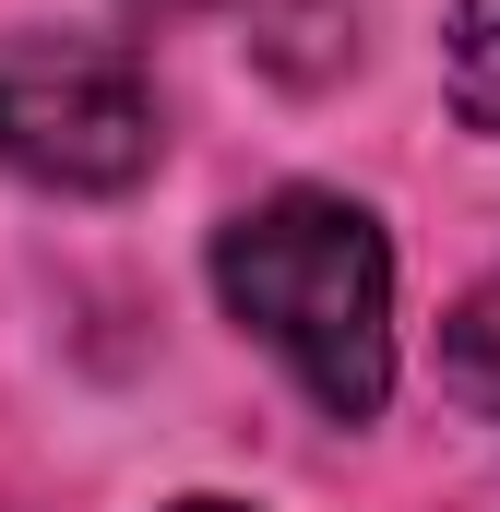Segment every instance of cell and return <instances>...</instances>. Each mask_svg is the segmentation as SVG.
I'll return each mask as SVG.
<instances>
[{"label":"cell","instance_id":"6da1fadb","mask_svg":"<svg viewBox=\"0 0 500 512\" xmlns=\"http://www.w3.org/2000/svg\"><path fill=\"white\" fill-rule=\"evenodd\" d=\"M215 298L250 322L322 417H381L393 393V239L346 191H262L215 227Z\"/></svg>","mask_w":500,"mask_h":512},{"label":"cell","instance_id":"7a4b0ae2","mask_svg":"<svg viewBox=\"0 0 500 512\" xmlns=\"http://www.w3.org/2000/svg\"><path fill=\"white\" fill-rule=\"evenodd\" d=\"M167 155V108L120 36H24L0 60V167L36 191H131Z\"/></svg>","mask_w":500,"mask_h":512},{"label":"cell","instance_id":"3957f363","mask_svg":"<svg viewBox=\"0 0 500 512\" xmlns=\"http://www.w3.org/2000/svg\"><path fill=\"white\" fill-rule=\"evenodd\" d=\"M441 393H453L465 417H500V274L465 286L453 322H441Z\"/></svg>","mask_w":500,"mask_h":512},{"label":"cell","instance_id":"277c9868","mask_svg":"<svg viewBox=\"0 0 500 512\" xmlns=\"http://www.w3.org/2000/svg\"><path fill=\"white\" fill-rule=\"evenodd\" d=\"M441 60H453V108H465L477 131H500V0H453Z\"/></svg>","mask_w":500,"mask_h":512},{"label":"cell","instance_id":"5b68a950","mask_svg":"<svg viewBox=\"0 0 500 512\" xmlns=\"http://www.w3.org/2000/svg\"><path fill=\"white\" fill-rule=\"evenodd\" d=\"M131 24H191V12H215V0H120Z\"/></svg>","mask_w":500,"mask_h":512},{"label":"cell","instance_id":"8992f818","mask_svg":"<svg viewBox=\"0 0 500 512\" xmlns=\"http://www.w3.org/2000/svg\"><path fill=\"white\" fill-rule=\"evenodd\" d=\"M167 512H239V501H167Z\"/></svg>","mask_w":500,"mask_h":512}]
</instances>
